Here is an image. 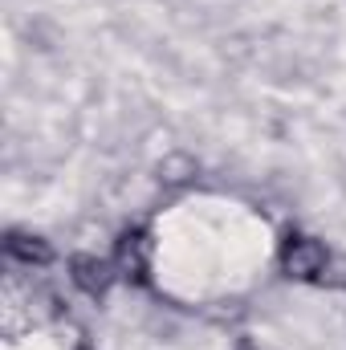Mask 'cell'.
<instances>
[{
  "label": "cell",
  "instance_id": "1",
  "mask_svg": "<svg viewBox=\"0 0 346 350\" xmlns=\"http://www.w3.org/2000/svg\"><path fill=\"white\" fill-rule=\"evenodd\" d=\"M330 261V249L326 241L310 237V232H285L281 237V249H277V269L285 281H297V285H318L322 269Z\"/></svg>",
  "mask_w": 346,
  "mask_h": 350
},
{
  "label": "cell",
  "instance_id": "2",
  "mask_svg": "<svg viewBox=\"0 0 346 350\" xmlns=\"http://www.w3.org/2000/svg\"><path fill=\"white\" fill-rule=\"evenodd\" d=\"M151 257H155V241H151V232H147L143 224L122 228L118 241H114V253H110L118 277H122L127 285H139V289L151 285Z\"/></svg>",
  "mask_w": 346,
  "mask_h": 350
},
{
  "label": "cell",
  "instance_id": "3",
  "mask_svg": "<svg viewBox=\"0 0 346 350\" xmlns=\"http://www.w3.org/2000/svg\"><path fill=\"white\" fill-rule=\"evenodd\" d=\"M70 281H74V289H82L86 297L102 301V297L110 293V285L118 281V269H114V261H106V257H98V253H74V257H70Z\"/></svg>",
  "mask_w": 346,
  "mask_h": 350
},
{
  "label": "cell",
  "instance_id": "4",
  "mask_svg": "<svg viewBox=\"0 0 346 350\" xmlns=\"http://www.w3.org/2000/svg\"><path fill=\"white\" fill-rule=\"evenodd\" d=\"M4 257L25 269H49L53 265V245L41 237V232H29V228H8L4 232Z\"/></svg>",
  "mask_w": 346,
  "mask_h": 350
},
{
  "label": "cell",
  "instance_id": "5",
  "mask_svg": "<svg viewBox=\"0 0 346 350\" xmlns=\"http://www.w3.org/2000/svg\"><path fill=\"white\" fill-rule=\"evenodd\" d=\"M200 175V163L191 159V155H183V151H172L163 163H159V183L163 187H183V183H191Z\"/></svg>",
  "mask_w": 346,
  "mask_h": 350
},
{
  "label": "cell",
  "instance_id": "6",
  "mask_svg": "<svg viewBox=\"0 0 346 350\" xmlns=\"http://www.w3.org/2000/svg\"><path fill=\"white\" fill-rule=\"evenodd\" d=\"M318 285H322V289H338V293H346V257L343 253H330V261H326V269H322Z\"/></svg>",
  "mask_w": 346,
  "mask_h": 350
},
{
  "label": "cell",
  "instance_id": "7",
  "mask_svg": "<svg viewBox=\"0 0 346 350\" xmlns=\"http://www.w3.org/2000/svg\"><path fill=\"white\" fill-rule=\"evenodd\" d=\"M78 350H86V347H78Z\"/></svg>",
  "mask_w": 346,
  "mask_h": 350
}]
</instances>
